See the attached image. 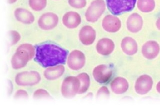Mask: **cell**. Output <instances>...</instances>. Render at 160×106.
<instances>
[{"label": "cell", "instance_id": "1", "mask_svg": "<svg viewBox=\"0 0 160 106\" xmlns=\"http://www.w3.org/2000/svg\"><path fill=\"white\" fill-rule=\"evenodd\" d=\"M68 51L55 44L47 43L38 45L35 60L44 67L64 64Z\"/></svg>", "mask_w": 160, "mask_h": 106}, {"label": "cell", "instance_id": "2", "mask_svg": "<svg viewBox=\"0 0 160 106\" xmlns=\"http://www.w3.org/2000/svg\"><path fill=\"white\" fill-rule=\"evenodd\" d=\"M35 48L31 44H25L20 45L12 58V67L15 69L24 67L35 56Z\"/></svg>", "mask_w": 160, "mask_h": 106}, {"label": "cell", "instance_id": "3", "mask_svg": "<svg viewBox=\"0 0 160 106\" xmlns=\"http://www.w3.org/2000/svg\"><path fill=\"white\" fill-rule=\"evenodd\" d=\"M136 1L137 0H106L108 8L114 15L131 11L135 8Z\"/></svg>", "mask_w": 160, "mask_h": 106}, {"label": "cell", "instance_id": "4", "mask_svg": "<svg viewBox=\"0 0 160 106\" xmlns=\"http://www.w3.org/2000/svg\"><path fill=\"white\" fill-rule=\"evenodd\" d=\"M106 9V5L103 0H94L92 2L87 10L85 16L87 21L94 23L98 20Z\"/></svg>", "mask_w": 160, "mask_h": 106}, {"label": "cell", "instance_id": "5", "mask_svg": "<svg viewBox=\"0 0 160 106\" xmlns=\"http://www.w3.org/2000/svg\"><path fill=\"white\" fill-rule=\"evenodd\" d=\"M80 81L78 77L69 76L65 79L62 85L61 92L66 98H72L79 92Z\"/></svg>", "mask_w": 160, "mask_h": 106}, {"label": "cell", "instance_id": "6", "mask_svg": "<svg viewBox=\"0 0 160 106\" xmlns=\"http://www.w3.org/2000/svg\"><path fill=\"white\" fill-rule=\"evenodd\" d=\"M41 81L40 74L36 71H25L16 76L15 82L19 86H33Z\"/></svg>", "mask_w": 160, "mask_h": 106}, {"label": "cell", "instance_id": "7", "mask_svg": "<svg viewBox=\"0 0 160 106\" xmlns=\"http://www.w3.org/2000/svg\"><path fill=\"white\" fill-rule=\"evenodd\" d=\"M112 70L109 65L101 64L97 66L93 71L94 79L98 82L104 84L108 82L111 78Z\"/></svg>", "mask_w": 160, "mask_h": 106}, {"label": "cell", "instance_id": "8", "mask_svg": "<svg viewBox=\"0 0 160 106\" xmlns=\"http://www.w3.org/2000/svg\"><path fill=\"white\" fill-rule=\"evenodd\" d=\"M86 62V58L84 54L78 50L72 51L68 60V64L70 69L78 70L82 68Z\"/></svg>", "mask_w": 160, "mask_h": 106}, {"label": "cell", "instance_id": "9", "mask_svg": "<svg viewBox=\"0 0 160 106\" xmlns=\"http://www.w3.org/2000/svg\"><path fill=\"white\" fill-rule=\"evenodd\" d=\"M59 18L57 15L52 13H47L43 14L38 21L40 28L44 30H50L54 29L57 25Z\"/></svg>", "mask_w": 160, "mask_h": 106}, {"label": "cell", "instance_id": "10", "mask_svg": "<svg viewBox=\"0 0 160 106\" xmlns=\"http://www.w3.org/2000/svg\"><path fill=\"white\" fill-rule=\"evenodd\" d=\"M153 81L150 76L143 75L138 78L135 84V90L140 95H145L151 90Z\"/></svg>", "mask_w": 160, "mask_h": 106}, {"label": "cell", "instance_id": "11", "mask_svg": "<svg viewBox=\"0 0 160 106\" xmlns=\"http://www.w3.org/2000/svg\"><path fill=\"white\" fill-rule=\"evenodd\" d=\"M160 48L158 43L153 40L148 41L144 44L142 48V53L145 58L151 60L156 58L160 52Z\"/></svg>", "mask_w": 160, "mask_h": 106}, {"label": "cell", "instance_id": "12", "mask_svg": "<svg viewBox=\"0 0 160 106\" xmlns=\"http://www.w3.org/2000/svg\"><path fill=\"white\" fill-rule=\"evenodd\" d=\"M102 28L109 33H116L120 30L121 27V22L120 19L116 16L107 15L103 19Z\"/></svg>", "mask_w": 160, "mask_h": 106}, {"label": "cell", "instance_id": "13", "mask_svg": "<svg viewBox=\"0 0 160 106\" xmlns=\"http://www.w3.org/2000/svg\"><path fill=\"white\" fill-rule=\"evenodd\" d=\"M96 31L92 27L89 25L84 26L82 28L79 33V39L83 44L91 45L94 43L96 39Z\"/></svg>", "mask_w": 160, "mask_h": 106}, {"label": "cell", "instance_id": "14", "mask_svg": "<svg viewBox=\"0 0 160 106\" xmlns=\"http://www.w3.org/2000/svg\"><path fill=\"white\" fill-rule=\"evenodd\" d=\"M143 25V20L141 16L134 13L129 16L127 21V26L128 30L132 33H137L141 30Z\"/></svg>", "mask_w": 160, "mask_h": 106}, {"label": "cell", "instance_id": "15", "mask_svg": "<svg viewBox=\"0 0 160 106\" xmlns=\"http://www.w3.org/2000/svg\"><path fill=\"white\" fill-rule=\"evenodd\" d=\"M62 23L68 29H75L81 23V18L75 12H69L62 18Z\"/></svg>", "mask_w": 160, "mask_h": 106}, {"label": "cell", "instance_id": "16", "mask_svg": "<svg viewBox=\"0 0 160 106\" xmlns=\"http://www.w3.org/2000/svg\"><path fill=\"white\" fill-rule=\"evenodd\" d=\"M98 53L101 55L107 56L112 53L115 49L114 42L109 39L104 38L100 39L96 46Z\"/></svg>", "mask_w": 160, "mask_h": 106}, {"label": "cell", "instance_id": "17", "mask_svg": "<svg viewBox=\"0 0 160 106\" xmlns=\"http://www.w3.org/2000/svg\"><path fill=\"white\" fill-rule=\"evenodd\" d=\"M121 45L123 52L127 55H133L137 52V43L131 37L124 38L122 41Z\"/></svg>", "mask_w": 160, "mask_h": 106}, {"label": "cell", "instance_id": "18", "mask_svg": "<svg viewBox=\"0 0 160 106\" xmlns=\"http://www.w3.org/2000/svg\"><path fill=\"white\" fill-rule=\"evenodd\" d=\"M111 87L113 92L117 94H122L127 91L129 83L126 79L118 77L112 81Z\"/></svg>", "mask_w": 160, "mask_h": 106}, {"label": "cell", "instance_id": "19", "mask_svg": "<svg viewBox=\"0 0 160 106\" xmlns=\"http://www.w3.org/2000/svg\"><path fill=\"white\" fill-rule=\"evenodd\" d=\"M15 18L18 21L25 24H31L34 22L35 18L29 11L23 8H18L15 11Z\"/></svg>", "mask_w": 160, "mask_h": 106}, {"label": "cell", "instance_id": "20", "mask_svg": "<svg viewBox=\"0 0 160 106\" xmlns=\"http://www.w3.org/2000/svg\"><path fill=\"white\" fill-rule=\"evenodd\" d=\"M64 72L65 67L63 65H58L47 69L44 72V75L48 80H52L60 77Z\"/></svg>", "mask_w": 160, "mask_h": 106}, {"label": "cell", "instance_id": "21", "mask_svg": "<svg viewBox=\"0 0 160 106\" xmlns=\"http://www.w3.org/2000/svg\"><path fill=\"white\" fill-rule=\"evenodd\" d=\"M155 7L154 0H138V8L144 13H149L154 10Z\"/></svg>", "mask_w": 160, "mask_h": 106}, {"label": "cell", "instance_id": "22", "mask_svg": "<svg viewBox=\"0 0 160 106\" xmlns=\"http://www.w3.org/2000/svg\"><path fill=\"white\" fill-rule=\"evenodd\" d=\"M77 77L80 81V87L78 93H84L88 90L90 86V77L87 74L82 73L79 74Z\"/></svg>", "mask_w": 160, "mask_h": 106}, {"label": "cell", "instance_id": "23", "mask_svg": "<svg viewBox=\"0 0 160 106\" xmlns=\"http://www.w3.org/2000/svg\"><path fill=\"white\" fill-rule=\"evenodd\" d=\"M30 7L36 11L42 10L47 5V0H29Z\"/></svg>", "mask_w": 160, "mask_h": 106}, {"label": "cell", "instance_id": "24", "mask_svg": "<svg viewBox=\"0 0 160 106\" xmlns=\"http://www.w3.org/2000/svg\"><path fill=\"white\" fill-rule=\"evenodd\" d=\"M69 4L71 6L76 9H82L86 5V0H69Z\"/></svg>", "mask_w": 160, "mask_h": 106}, {"label": "cell", "instance_id": "25", "mask_svg": "<svg viewBox=\"0 0 160 106\" xmlns=\"http://www.w3.org/2000/svg\"><path fill=\"white\" fill-rule=\"evenodd\" d=\"M9 35H10V44L11 45L15 44L21 39L20 34L16 31H10Z\"/></svg>", "mask_w": 160, "mask_h": 106}, {"label": "cell", "instance_id": "26", "mask_svg": "<svg viewBox=\"0 0 160 106\" xmlns=\"http://www.w3.org/2000/svg\"><path fill=\"white\" fill-rule=\"evenodd\" d=\"M50 94L46 90L40 89L35 91L34 93V97L36 99L41 98L49 97Z\"/></svg>", "mask_w": 160, "mask_h": 106}, {"label": "cell", "instance_id": "27", "mask_svg": "<svg viewBox=\"0 0 160 106\" xmlns=\"http://www.w3.org/2000/svg\"><path fill=\"white\" fill-rule=\"evenodd\" d=\"M110 95V92L107 88L106 87H102L99 89L98 92L97 96L99 97H108Z\"/></svg>", "mask_w": 160, "mask_h": 106}, {"label": "cell", "instance_id": "28", "mask_svg": "<svg viewBox=\"0 0 160 106\" xmlns=\"http://www.w3.org/2000/svg\"><path fill=\"white\" fill-rule=\"evenodd\" d=\"M28 97V94L26 91L23 90H19L16 93L15 95V97L16 98H26Z\"/></svg>", "mask_w": 160, "mask_h": 106}, {"label": "cell", "instance_id": "29", "mask_svg": "<svg viewBox=\"0 0 160 106\" xmlns=\"http://www.w3.org/2000/svg\"><path fill=\"white\" fill-rule=\"evenodd\" d=\"M156 26L158 29L160 30V18L158 19L156 21Z\"/></svg>", "mask_w": 160, "mask_h": 106}, {"label": "cell", "instance_id": "30", "mask_svg": "<svg viewBox=\"0 0 160 106\" xmlns=\"http://www.w3.org/2000/svg\"><path fill=\"white\" fill-rule=\"evenodd\" d=\"M157 90L158 92L160 93V81L157 84L156 87Z\"/></svg>", "mask_w": 160, "mask_h": 106}, {"label": "cell", "instance_id": "31", "mask_svg": "<svg viewBox=\"0 0 160 106\" xmlns=\"http://www.w3.org/2000/svg\"><path fill=\"white\" fill-rule=\"evenodd\" d=\"M16 1L17 0H8V2L10 4H14Z\"/></svg>", "mask_w": 160, "mask_h": 106}]
</instances>
